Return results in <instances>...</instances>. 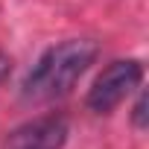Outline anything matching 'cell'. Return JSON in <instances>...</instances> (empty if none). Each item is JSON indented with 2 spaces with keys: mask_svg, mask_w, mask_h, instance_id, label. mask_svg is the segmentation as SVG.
<instances>
[{
  "mask_svg": "<svg viewBox=\"0 0 149 149\" xmlns=\"http://www.w3.org/2000/svg\"><path fill=\"white\" fill-rule=\"evenodd\" d=\"M94 58H97V44L94 41H88V38L61 41L58 47L47 50L41 56V61L29 70V76L21 85V97L32 100V102L64 97L82 79V73L94 64Z\"/></svg>",
  "mask_w": 149,
  "mask_h": 149,
  "instance_id": "cell-1",
  "label": "cell"
},
{
  "mask_svg": "<svg viewBox=\"0 0 149 149\" xmlns=\"http://www.w3.org/2000/svg\"><path fill=\"white\" fill-rule=\"evenodd\" d=\"M143 79V64L137 58H117L111 61L88 91V108L97 114L114 111Z\"/></svg>",
  "mask_w": 149,
  "mask_h": 149,
  "instance_id": "cell-2",
  "label": "cell"
},
{
  "mask_svg": "<svg viewBox=\"0 0 149 149\" xmlns=\"http://www.w3.org/2000/svg\"><path fill=\"white\" fill-rule=\"evenodd\" d=\"M64 140H67V120L61 114H44L9 132L0 149H61Z\"/></svg>",
  "mask_w": 149,
  "mask_h": 149,
  "instance_id": "cell-3",
  "label": "cell"
},
{
  "mask_svg": "<svg viewBox=\"0 0 149 149\" xmlns=\"http://www.w3.org/2000/svg\"><path fill=\"white\" fill-rule=\"evenodd\" d=\"M134 126H137V129L146 126V97H140L137 105H134Z\"/></svg>",
  "mask_w": 149,
  "mask_h": 149,
  "instance_id": "cell-4",
  "label": "cell"
},
{
  "mask_svg": "<svg viewBox=\"0 0 149 149\" xmlns=\"http://www.w3.org/2000/svg\"><path fill=\"white\" fill-rule=\"evenodd\" d=\"M9 70H12V61H9V56H3V53H0V82H3V79L9 76Z\"/></svg>",
  "mask_w": 149,
  "mask_h": 149,
  "instance_id": "cell-5",
  "label": "cell"
}]
</instances>
